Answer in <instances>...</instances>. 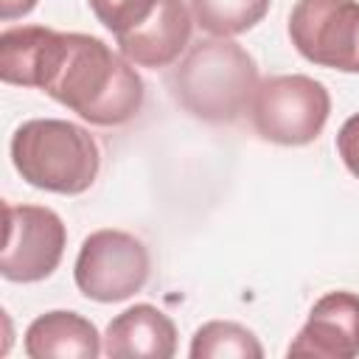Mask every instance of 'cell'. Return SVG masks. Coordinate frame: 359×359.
<instances>
[{
  "label": "cell",
  "mask_w": 359,
  "mask_h": 359,
  "mask_svg": "<svg viewBox=\"0 0 359 359\" xmlns=\"http://www.w3.org/2000/svg\"><path fill=\"white\" fill-rule=\"evenodd\" d=\"M39 90L93 126L129 123L146 98L132 62L90 34L56 31Z\"/></svg>",
  "instance_id": "6da1fadb"
},
{
  "label": "cell",
  "mask_w": 359,
  "mask_h": 359,
  "mask_svg": "<svg viewBox=\"0 0 359 359\" xmlns=\"http://www.w3.org/2000/svg\"><path fill=\"white\" fill-rule=\"evenodd\" d=\"M174 101L205 123H236L258 90V65L230 36H208L171 67Z\"/></svg>",
  "instance_id": "7a4b0ae2"
},
{
  "label": "cell",
  "mask_w": 359,
  "mask_h": 359,
  "mask_svg": "<svg viewBox=\"0 0 359 359\" xmlns=\"http://www.w3.org/2000/svg\"><path fill=\"white\" fill-rule=\"evenodd\" d=\"M11 163L28 185L76 196L95 182L101 151L95 137L73 121L34 118L17 126L11 137Z\"/></svg>",
  "instance_id": "3957f363"
},
{
  "label": "cell",
  "mask_w": 359,
  "mask_h": 359,
  "mask_svg": "<svg viewBox=\"0 0 359 359\" xmlns=\"http://www.w3.org/2000/svg\"><path fill=\"white\" fill-rule=\"evenodd\" d=\"M331 115V95L323 81L303 73L266 76L250 104L255 132L278 146H309Z\"/></svg>",
  "instance_id": "277c9868"
},
{
  "label": "cell",
  "mask_w": 359,
  "mask_h": 359,
  "mask_svg": "<svg viewBox=\"0 0 359 359\" xmlns=\"http://www.w3.org/2000/svg\"><path fill=\"white\" fill-rule=\"evenodd\" d=\"M149 266V250L140 238L126 230L104 227L81 241L73 278L87 300L121 303L146 286Z\"/></svg>",
  "instance_id": "5b68a950"
},
{
  "label": "cell",
  "mask_w": 359,
  "mask_h": 359,
  "mask_svg": "<svg viewBox=\"0 0 359 359\" xmlns=\"http://www.w3.org/2000/svg\"><path fill=\"white\" fill-rule=\"evenodd\" d=\"M289 39L311 65L359 73V0H297Z\"/></svg>",
  "instance_id": "8992f818"
},
{
  "label": "cell",
  "mask_w": 359,
  "mask_h": 359,
  "mask_svg": "<svg viewBox=\"0 0 359 359\" xmlns=\"http://www.w3.org/2000/svg\"><path fill=\"white\" fill-rule=\"evenodd\" d=\"M6 236L0 275L11 283H36L53 275L65 255L67 230L56 210L42 205H3Z\"/></svg>",
  "instance_id": "52a82bcc"
},
{
  "label": "cell",
  "mask_w": 359,
  "mask_h": 359,
  "mask_svg": "<svg viewBox=\"0 0 359 359\" xmlns=\"http://www.w3.org/2000/svg\"><path fill=\"white\" fill-rule=\"evenodd\" d=\"M289 356L353 359L359 356V294L325 292L309 311L306 325L292 339Z\"/></svg>",
  "instance_id": "ba28073f"
},
{
  "label": "cell",
  "mask_w": 359,
  "mask_h": 359,
  "mask_svg": "<svg viewBox=\"0 0 359 359\" xmlns=\"http://www.w3.org/2000/svg\"><path fill=\"white\" fill-rule=\"evenodd\" d=\"M194 14L185 0H157L154 11L132 31L118 34V50L137 67H168L191 42Z\"/></svg>",
  "instance_id": "9c48e42d"
},
{
  "label": "cell",
  "mask_w": 359,
  "mask_h": 359,
  "mask_svg": "<svg viewBox=\"0 0 359 359\" xmlns=\"http://www.w3.org/2000/svg\"><path fill=\"white\" fill-rule=\"evenodd\" d=\"M104 353L109 359H171L177 353V328L157 306L135 303L109 320Z\"/></svg>",
  "instance_id": "30bf717a"
},
{
  "label": "cell",
  "mask_w": 359,
  "mask_h": 359,
  "mask_svg": "<svg viewBox=\"0 0 359 359\" xmlns=\"http://www.w3.org/2000/svg\"><path fill=\"white\" fill-rule=\"evenodd\" d=\"M101 351L98 328L76 311H45L25 331V353L31 359H95Z\"/></svg>",
  "instance_id": "8fae6325"
},
{
  "label": "cell",
  "mask_w": 359,
  "mask_h": 359,
  "mask_svg": "<svg viewBox=\"0 0 359 359\" xmlns=\"http://www.w3.org/2000/svg\"><path fill=\"white\" fill-rule=\"evenodd\" d=\"M53 28L17 25L0 34V79L17 87H39Z\"/></svg>",
  "instance_id": "7c38bea8"
},
{
  "label": "cell",
  "mask_w": 359,
  "mask_h": 359,
  "mask_svg": "<svg viewBox=\"0 0 359 359\" xmlns=\"http://www.w3.org/2000/svg\"><path fill=\"white\" fill-rule=\"evenodd\" d=\"M191 359H261L258 337L230 320H213L196 328L191 339Z\"/></svg>",
  "instance_id": "4fadbf2b"
},
{
  "label": "cell",
  "mask_w": 359,
  "mask_h": 359,
  "mask_svg": "<svg viewBox=\"0 0 359 359\" xmlns=\"http://www.w3.org/2000/svg\"><path fill=\"white\" fill-rule=\"evenodd\" d=\"M269 0H191L194 22L210 36H236L258 25Z\"/></svg>",
  "instance_id": "5bb4252c"
},
{
  "label": "cell",
  "mask_w": 359,
  "mask_h": 359,
  "mask_svg": "<svg viewBox=\"0 0 359 359\" xmlns=\"http://www.w3.org/2000/svg\"><path fill=\"white\" fill-rule=\"evenodd\" d=\"M87 3L95 20L115 36L137 28L157 6V0H87Z\"/></svg>",
  "instance_id": "9a60e30c"
},
{
  "label": "cell",
  "mask_w": 359,
  "mask_h": 359,
  "mask_svg": "<svg viewBox=\"0 0 359 359\" xmlns=\"http://www.w3.org/2000/svg\"><path fill=\"white\" fill-rule=\"evenodd\" d=\"M337 151H339L345 168L359 180V112L342 123V129L337 135Z\"/></svg>",
  "instance_id": "2e32d148"
},
{
  "label": "cell",
  "mask_w": 359,
  "mask_h": 359,
  "mask_svg": "<svg viewBox=\"0 0 359 359\" xmlns=\"http://www.w3.org/2000/svg\"><path fill=\"white\" fill-rule=\"evenodd\" d=\"M36 0H0V20L11 22L17 17H25L28 11H34Z\"/></svg>",
  "instance_id": "e0dca14e"
}]
</instances>
